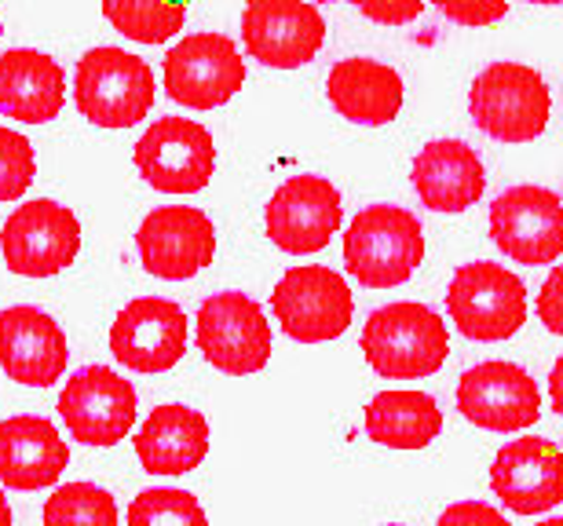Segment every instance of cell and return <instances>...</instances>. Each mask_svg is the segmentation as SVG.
<instances>
[{
	"instance_id": "1",
	"label": "cell",
	"mask_w": 563,
	"mask_h": 526,
	"mask_svg": "<svg viewBox=\"0 0 563 526\" xmlns=\"http://www.w3.org/2000/svg\"><path fill=\"white\" fill-rule=\"evenodd\" d=\"M446 322L432 307L413 304V300L377 307L363 326L366 362L388 380L432 377L446 362Z\"/></svg>"
},
{
	"instance_id": "2",
	"label": "cell",
	"mask_w": 563,
	"mask_h": 526,
	"mask_svg": "<svg viewBox=\"0 0 563 526\" xmlns=\"http://www.w3.org/2000/svg\"><path fill=\"white\" fill-rule=\"evenodd\" d=\"M421 260V223L399 205H366L344 234V267L366 289L402 286Z\"/></svg>"
},
{
	"instance_id": "3",
	"label": "cell",
	"mask_w": 563,
	"mask_h": 526,
	"mask_svg": "<svg viewBox=\"0 0 563 526\" xmlns=\"http://www.w3.org/2000/svg\"><path fill=\"white\" fill-rule=\"evenodd\" d=\"M74 99L99 128H132L154 110V70L125 48H92L77 63Z\"/></svg>"
},
{
	"instance_id": "4",
	"label": "cell",
	"mask_w": 563,
	"mask_h": 526,
	"mask_svg": "<svg viewBox=\"0 0 563 526\" xmlns=\"http://www.w3.org/2000/svg\"><path fill=\"white\" fill-rule=\"evenodd\" d=\"M549 85L534 66L490 63L468 92V114L479 132L501 143H531L549 125Z\"/></svg>"
},
{
	"instance_id": "5",
	"label": "cell",
	"mask_w": 563,
	"mask_h": 526,
	"mask_svg": "<svg viewBox=\"0 0 563 526\" xmlns=\"http://www.w3.org/2000/svg\"><path fill=\"white\" fill-rule=\"evenodd\" d=\"M446 311L468 340H509L527 322V289L501 264H461L450 278Z\"/></svg>"
},
{
	"instance_id": "6",
	"label": "cell",
	"mask_w": 563,
	"mask_h": 526,
	"mask_svg": "<svg viewBox=\"0 0 563 526\" xmlns=\"http://www.w3.org/2000/svg\"><path fill=\"white\" fill-rule=\"evenodd\" d=\"M272 311L286 337L300 344L336 340L355 318V296L336 271L303 264L282 275L272 293Z\"/></svg>"
},
{
	"instance_id": "7",
	"label": "cell",
	"mask_w": 563,
	"mask_h": 526,
	"mask_svg": "<svg viewBox=\"0 0 563 526\" xmlns=\"http://www.w3.org/2000/svg\"><path fill=\"white\" fill-rule=\"evenodd\" d=\"M162 81L173 103L187 110H212L234 99L245 85V63L223 33H190L165 52Z\"/></svg>"
},
{
	"instance_id": "8",
	"label": "cell",
	"mask_w": 563,
	"mask_h": 526,
	"mask_svg": "<svg viewBox=\"0 0 563 526\" xmlns=\"http://www.w3.org/2000/svg\"><path fill=\"white\" fill-rule=\"evenodd\" d=\"M198 351L220 373H261L272 358V322L253 296L217 293L198 307Z\"/></svg>"
},
{
	"instance_id": "9",
	"label": "cell",
	"mask_w": 563,
	"mask_h": 526,
	"mask_svg": "<svg viewBox=\"0 0 563 526\" xmlns=\"http://www.w3.org/2000/svg\"><path fill=\"white\" fill-rule=\"evenodd\" d=\"M8 271L22 278H52L74 264L81 249V227L66 205L52 198H37L19 205L0 231Z\"/></svg>"
},
{
	"instance_id": "10",
	"label": "cell",
	"mask_w": 563,
	"mask_h": 526,
	"mask_svg": "<svg viewBox=\"0 0 563 526\" xmlns=\"http://www.w3.org/2000/svg\"><path fill=\"white\" fill-rule=\"evenodd\" d=\"M490 238L516 264L545 267L563 253V205L549 187H512L490 205Z\"/></svg>"
},
{
	"instance_id": "11",
	"label": "cell",
	"mask_w": 563,
	"mask_h": 526,
	"mask_svg": "<svg viewBox=\"0 0 563 526\" xmlns=\"http://www.w3.org/2000/svg\"><path fill=\"white\" fill-rule=\"evenodd\" d=\"M136 169L162 194H195L212 179L217 147L190 117H157L136 143Z\"/></svg>"
},
{
	"instance_id": "12",
	"label": "cell",
	"mask_w": 563,
	"mask_h": 526,
	"mask_svg": "<svg viewBox=\"0 0 563 526\" xmlns=\"http://www.w3.org/2000/svg\"><path fill=\"white\" fill-rule=\"evenodd\" d=\"M136 388L107 366H88L66 380L59 417L85 446H118L136 424Z\"/></svg>"
},
{
	"instance_id": "13",
	"label": "cell",
	"mask_w": 563,
	"mask_h": 526,
	"mask_svg": "<svg viewBox=\"0 0 563 526\" xmlns=\"http://www.w3.org/2000/svg\"><path fill=\"white\" fill-rule=\"evenodd\" d=\"M457 410L483 432H523L542 417V391L523 366L479 362L457 380Z\"/></svg>"
},
{
	"instance_id": "14",
	"label": "cell",
	"mask_w": 563,
	"mask_h": 526,
	"mask_svg": "<svg viewBox=\"0 0 563 526\" xmlns=\"http://www.w3.org/2000/svg\"><path fill=\"white\" fill-rule=\"evenodd\" d=\"M242 41L256 63L272 70H297L319 55L325 19L303 0H253L242 11Z\"/></svg>"
},
{
	"instance_id": "15",
	"label": "cell",
	"mask_w": 563,
	"mask_h": 526,
	"mask_svg": "<svg viewBox=\"0 0 563 526\" xmlns=\"http://www.w3.org/2000/svg\"><path fill=\"white\" fill-rule=\"evenodd\" d=\"M341 190L325 176H289L267 205V234L282 253L308 256L341 231Z\"/></svg>"
},
{
	"instance_id": "16",
	"label": "cell",
	"mask_w": 563,
	"mask_h": 526,
	"mask_svg": "<svg viewBox=\"0 0 563 526\" xmlns=\"http://www.w3.org/2000/svg\"><path fill=\"white\" fill-rule=\"evenodd\" d=\"M110 351L132 373H165L187 351V315L165 296H140L110 329Z\"/></svg>"
},
{
	"instance_id": "17",
	"label": "cell",
	"mask_w": 563,
	"mask_h": 526,
	"mask_svg": "<svg viewBox=\"0 0 563 526\" xmlns=\"http://www.w3.org/2000/svg\"><path fill=\"white\" fill-rule=\"evenodd\" d=\"M140 260L151 275L184 282L206 271L217 253V231L201 209L190 205H162L143 220L136 234Z\"/></svg>"
},
{
	"instance_id": "18",
	"label": "cell",
	"mask_w": 563,
	"mask_h": 526,
	"mask_svg": "<svg viewBox=\"0 0 563 526\" xmlns=\"http://www.w3.org/2000/svg\"><path fill=\"white\" fill-rule=\"evenodd\" d=\"M490 486L505 508L520 516H542L563 501V457L553 439H523L505 443L490 468Z\"/></svg>"
},
{
	"instance_id": "19",
	"label": "cell",
	"mask_w": 563,
	"mask_h": 526,
	"mask_svg": "<svg viewBox=\"0 0 563 526\" xmlns=\"http://www.w3.org/2000/svg\"><path fill=\"white\" fill-rule=\"evenodd\" d=\"M66 333L37 307H8L0 315V369L26 388H48L66 373Z\"/></svg>"
},
{
	"instance_id": "20",
	"label": "cell",
	"mask_w": 563,
	"mask_h": 526,
	"mask_svg": "<svg viewBox=\"0 0 563 526\" xmlns=\"http://www.w3.org/2000/svg\"><path fill=\"white\" fill-rule=\"evenodd\" d=\"M70 465L59 428L37 413H19L0 424V483L8 490H44L59 483Z\"/></svg>"
},
{
	"instance_id": "21",
	"label": "cell",
	"mask_w": 563,
	"mask_h": 526,
	"mask_svg": "<svg viewBox=\"0 0 563 526\" xmlns=\"http://www.w3.org/2000/svg\"><path fill=\"white\" fill-rule=\"evenodd\" d=\"M410 183L432 212H465L487 190V172L468 143L435 139L413 158Z\"/></svg>"
},
{
	"instance_id": "22",
	"label": "cell",
	"mask_w": 563,
	"mask_h": 526,
	"mask_svg": "<svg viewBox=\"0 0 563 526\" xmlns=\"http://www.w3.org/2000/svg\"><path fill=\"white\" fill-rule=\"evenodd\" d=\"M66 103V74L44 52L11 48L0 55V114L22 125H48Z\"/></svg>"
},
{
	"instance_id": "23",
	"label": "cell",
	"mask_w": 563,
	"mask_h": 526,
	"mask_svg": "<svg viewBox=\"0 0 563 526\" xmlns=\"http://www.w3.org/2000/svg\"><path fill=\"white\" fill-rule=\"evenodd\" d=\"M209 421L190 406H157L136 432V457L151 475H184L206 461Z\"/></svg>"
},
{
	"instance_id": "24",
	"label": "cell",
	"mask_w": 563,
	"mask_h": 526,
	"mask_svg": "<svg viewBox=\"0 0 563 526\" xmlns=\"http://www.w3.org/2000/svg\"><path fill=\"white\" fill-rule=\"evenodd\" d=\"M325 96L336 114L355 125H388L402 110V77L396 66L377 59H341L330 70Z\"/></svg>"
},
{
	"instance_id": "25",
	"label": "cell",
	"mask_w": 563,
	"mask_h": 526,
	"mask_svg": "<svg viewBox=\"0 0 563 526\" xmlns=\"http://www.w3.org/2000/svg\"><path fill=\"white\" fill-rule=\"evenodd\" d=\"M443 432V410L424 391H380L366 406V435L388 450H424Z\"/></svg>"
},
{
	"instance_id": "26",
	"label": "cell",
	"mask_w": 563,
	"mask_h": 526,
	"mask_svg": "<svg viewBox=\"0 0 563 526\" xmlns=\"http://www.w3.org/2000/svg\"><path fill=\"white\" fill-rule=\"evenodd\" d=\"M44 526H118V501L96 483H66L44 501Z\"/></svg>"
},
{
	"instance_id": "27",
	"label": "cell",
	"mask_w": 563,
	"mask_h": 526,
	"mask_svg": "<svg viewBox=\"0 0 563 526\" xmlns=\"http://www.w3.org/2000/svg\"><path fill=\"white\" fill-rule=\"evenodd\" d=\"M103 15L114 30L140 44H162L184 30L187 8L179 4H140V0H125V4H103Z\"/></svg>"
},
{
	"instance_id": "28",
	"label": "cell",
	"mask_w": 563,
	"mask_h": 526,
	"mask_svg": "<svg viewBox=\"0 0 563 526\" xmlns=\"http://www.w3.org/2000/svg\"><path fill=\"white\" fill-rule=\"evenodd\" d=\"M125 526H209V519L195 494L162 486V490H143L140 497H132Z\"/></svg>"
},
{
	"instance_id": "29",
	"label": "cell",
	"mask_w": 563,
	"mask_h": 526,
	"mask_svg": "<svg viewBox=\"0 0 563 526\" xmlns=\"http://www.w3.org/2000/svg\"><path fill=\"white\" fill-rule=\"evenodd\" d=\"M37 176V154L30 139L0 125V201H15L30 190Z\"/></svg>"
},
{
	"instance_id": "30",
	"label": "cell",
	"mask_w": 563,
	"mask_h": 526,
	"mask_svg": "<svg viewBox=\"0 0 563 526\" xmlns=\"http://www.w3.org/2000/svg\"><path fill=\"white\" fill-rule=\"evenodd\" d=\"M435 526H509V519L498 508L483 505V501H454V505H446Z\"/></svg>"
},
{
	"instance_id": "31",
	"label": "cell",
	"mask_w": 563,
	"mask_h": 526,
	"mask_svg": "<svg viewBox=\"0 0 563 526\" xmlns=\"http://www.w3.org/2000/svg\"><path fill=\"white\" fill-rule=\"evenodd\" d=\"M439 11L454 22H465V26H490V22L505 19L509 4L505 0H494V4H461V0H439Z\"/></svg>"
},
{
	"instance_id": "32",
	"label": "cell",
	"mask_w": 563,
	"mask_h": 526,
	"mask_svg": "<svg viewBox=\"0 0 563 526\" xmlns=\"http://www.w3.org/2000/svg\"><path fill=\"white\" fill-rule=\"evenodd\" d=\"M560 267H553V275L545 278L542 293H538V315H542L549 333H563V315H560Z\"/></svg>"
},
{
	"instance_id": "33",
	"label": "cell",
	"mask_w": 563,
	"mask_h": 526,
	"mask_svg": "<svg viewBox=\"0 0 563 526\" xmlns=\"http://www.w3.org/2000/svg\"><path fill=\"white\" fill-rule=\"evenodd\" d=\"M421 11H424L421 0H407V4H358V15L377 19V22H388V26H399V22L418 19Z\"/></svg>"
},
{
	"instance_id": "34",
	"label": "cell",
	"mask_w": 563,
	"mask_h": 526,
	"mask_svg": "<svg viewBox=\"0 0 563 526\" xmlns=\"http://www.w3.org/2000/svg\"><path fill=\"white\" fill-rule=\"evenodd\" d=\"M549 388H553V410L563 413V358L553 366V377H549Z\"/></svg>"
},
{
	"instance_id": "35",
	"label": "cell",
	"mask_w": 563,
	"mask_h": 526,
	"mask_svg": "<svg viewBox=\"0 0 563 526\" xmlns=\"http://www.w3.org/2000/svg\"><path fill=\"white\" fill-rule=\"evenodd\" d=\"M0 526H11V508H8L4 490H0Z\"/></svg>"
},
{
	"instance_id": "36",
	"label": "cell",
	"mask_w": 563,
	"mask_h": 526,
	"mask_svg": "<svg viewBox=\"0 0 563 526\" xmlns=\"http://www.w3.org/2000/svg\"><path fill=\"white\" fill-rule=\"evenodd\" d=\"M534 526H563V519L553 516V519H542V523H534Z\"/></svg>"
},
{
	"instance_id": "37",
	"label": "cell",
	"mask_w": 563,
	"mask_h": 526,
	"mask_svg": "<svg viewBox=\"0 0 563 526\" xmlns=\"http://www.w3.org/2000/svg\"><path fill=\"white\" fill-rule=\"evenodd\" d=\"M385 526H402V523H385Z\"/></svg>"
},
{
	"instance_id": "38",
	"label": "cell",
	"mask_w": 563,
	"mask_h": 526,
	"mask_svg": "<svg viewBox=\"0 0 563 526\" xmlns=\"http://www.w3.org/2000/svg\"><path fill=\"white\" fill-rule=\"evenodd\" d=\"M0 33H4V26H0Z\"/></svg>"
}]
</instances>
